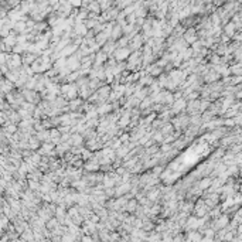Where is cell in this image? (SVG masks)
I'll return each instance as SVG.
<instances>
[{
  "mask_svg": "<svg viewBox=\"0 0 242 242\" xmlns=\"http://www.w3.org/2000/svg\"><path fill=\"white\" fill-rule=\"evenodd\" d=\"M129 54H130V51L128 48H118V51H115V58L118 61H122L126 57H129Z\"/></svg>",
  "mask_w": 242,
  "mask_h": 242,
  "instance_id": "1",
  "label": "cell"
},
{
  "mask_svg": "<svg viewBox=\"0 0 242 242\" xmlns=\"http://www.w3.org/2000/svg\"><path fill=\"white\" fill-rule=\"evenodd\" d=\"M183 108H185V101H183V99L174 101V104H173V112H180Z\"/></svg>",
  "mask_w": 242,
  "mask_h": 242,
  "instance_id": "2",
  "label": "cell"
},
{
  "mask_svg": "<svg viewBox=\"0 0 242 242\" xmlns=\"http://www.w3.org/2000/svg\"><path fill=\"white\" fill-rule=\"evenodd\" d=\"M87 33V27L84 26V23H77L75 24V34L78 36H84Z\"/></svg>",
  "mask_w": 242,
  "mask_h": 242,
  "instance_id": "3",
  "label": "cell"
},
{
  "mask_svg": "<svg viewBox=\"0 0 242 242\" xmlns=\"http://www.w3.org/2000/svg\"><path fill=\"white\" fill-rule=\"evenodd\" d=\"M121 36H122V27L121 26L115 27L113 30L111 31V38H112V40H116V38H119Z\"/></svg>",
  "mask_w": 242,
  "mask_h": 242,
  "instance_id": "4",
  "label": "cell"
},
{
  "mask_svg": "<svg viewBox=\"0 0 242 242\" xmlns=\"http://www.w3.org/2000/svg\"><path fill=\"white\" fill-rule=\"evenodd\" d=\"M235 28L236 27L234 26V23H228L225 26V34H227V37H232L234 36V31H235Z\"/></svg>",
  "mask_w": 242,
  "mask_h": 242,
  "instance_id": "5",
  "label": "cell"
},
{
  "mask_svg": "<svg viewBox=\"0 0 242 242\" xmlns=\"http://www.w3.org/2000/svg\"><path fill=\"white\" fill-rule=\"evenodd\" d=\"M84 140V139H82V136H79V134H72V136H71L70 138V145H79L81 142Z\"/></svg>",
  "mask_w": 242,
  "mask_h": 242,
  "instance_id": "6",
  "label": "cell"
},
{
  "mask_svg": "<svg viewBox=\"0 0 242 242\" xmlns=\"http://www.w3.org/2000/svg\"><path fill=\"white\" fill-rule=\"evenodd\" d=\"M129 190H130V184H129V183H125V184H122L121 187L116 190V195H122L125 191H129Z\"/></svg>",
  "mask_w": 242,
  "mask_h": 242,
  "instance_id": "7",
  "label": "cell"
},
{
  "mask_svg": "<svg viewBox=\"0 0 242 242\" xmlns=\"http://www.w3.org/2000/svg\"><path fill=\"white\" fill-rule=\"evenodd\" d=\"M68 149H70V143H67V142L60 143V145L57 146V151H58V153H64V151H67Z\"/></svg>",
  "mask_w": 242,
  "mask_h": 242,
  "instance_id": "8",
  "label": "cell"
},
{
  "mask_svg": "<svg viewBox=\"0 0 242 242\" xmlns=\"http://www.w3.org/2000/svg\"><path fill=\"white\" fill-rule=\"evenodd\" d=\"M75 50H77V45H68V47L64 48V51L61 53V57H65V55H68V54L74 53Z\"/></svg>",
  "mask_w": 242,
  "mask_h": 242,
  "instance_id": "9",
  "label": "cell"
},
{
  "mask_svg": "<svg viewBox=\"0 0 242 242\" xmlns=\"http://www.w3.org/2000/svg\"><path fill=\"white\" fill-rule=\"evenodd\" d=\"M111 111H112L111 105H102V106L96 111V113H102V115H104V113H108V112H111Z\"/></svg>",
  "mask_w": 242,
  "mask_h": 242,
  "instance_id": "10",
  "label": "cell"
},
{
  "mask_svg": "<svg viewBox=\"0 0 242 242\" xmlns=\"http://www.w3.org/2000/svg\"><path fill=\"white\" fill-rule=\"evenodd\" d=\"M239 68H241V65L236 64V65H234V67L228 68V70H229V72H232V74H235L236 77H239V74H241V70H239Z\"/></svg>",
  "mask_w": 242,
  "mask_h": 242,
  "instance_id": "11",
  "label": "cell"
},
{
  "mask_svg": "<svg viewBox=\"0 0 242 242\" xmlns=\"http://www.w3.org/2000/svg\"><path fill=\"white\" fill-rule=\"evenodd\" d=\"M211 178H204V180H202L201 183H200L198 184V187L200 188H207V187H210V185H211Z\"/></svg>",
  "mask_w": 242,
  "mask_h": 242,
  "instance_id": "12",
  "label": "cell"
},
{
  "mask_svg": "<svg viewBox=\"0 0 242 242\" xmlns=\"http://www.w3.org/2000/svg\"><path fill=\"white\" fill-rule=\"evenodd\" d=\"M89 10H92V11L95 10V14L99 13V4H98V3H91V4H89Z\"/></svg>",
  "mask_w": 242,
  "mask_h": 242,
  "instance_id": "13",
  "label": "cell"
},
{
  "mask_svg": "<svg viewBox=\"0 0 242 242\" xmlns=\"http://www.w3.org/2000/svg\"><path fill=\"white\" fill-rule=\"evenodd\" d=\"M172 150V146L168 145V143H163V146H161V151L163 153H167V151Z\"/></svg>",
  "mask_w": 242,
  "mask_h": 242,
  "instance_id": "14",
  "label": "cell"
},
{
  "mask_svg": "<svg viewBox=\"0 0 242 242\" xmlns=\"http://www.w3.org/2000/svg\"><path fill=\"white\" fill-rule=\"evenodd\" d=\"M157 194H159V193L156 191V190H153V191H150V194H149V198H150V200H155L156 197H157Z\"/></svg>",
  "mask_w": 242,
  "mask_h": 242,
  "instance_id": "15",
  "label": "cell"
},
{
  "mask_svg": "<svg viewBox=\"0 0 242 242\" xmlns=\"http://www.w3.org/2000/svg\"><path fill=\"white\" fill-rule=\"evenodd\" d=\"M128 139H129V136H128V134H123V136H122V138H121V140H119V142H121V143H122V142H126V140H128Z\"/></svg>",
  "mask_w": 242,
  "mask_h": 242,
  "instance_id": "16",
  "label": "cell"
},
{
  "mask_svg": "<svg viewBox=\"0 0 242 242\" xmlns=\"http://www.w3.org/2000/svg\"><path fill=\"white\" fill-rule=\"evenodd\" d=\"M134 208V201H130L128 205V210H133Z\"/></svg>",
  "mask_w": 242,
  "mask_h": 242,
  "instance_id": "17",
  "label": "cell"
},
{
  "mask_svg": "<svg viewBox=\"0 0 242 242\" xmlns=\"http://www.w3.org/2000/svg\"><path fill=\"white\" fill-rule=\"evenodd\" d=\"M161 172V167H155V174H159Z\"/></svg>",
  "mask_w": 242,
  "mask_h": 242,
  "instance_id": "18",
  "label": "cell"
}]
</instances>
